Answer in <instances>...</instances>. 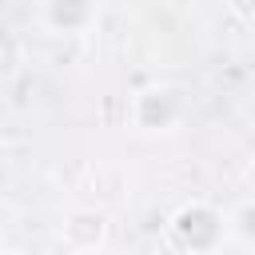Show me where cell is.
<instances>
[{"label": "cell", "instance_id": "cell-4", "mask_svg": "<svg viewBox=\"0 0 255 255\" xmlns=\"http://www.w3.org/2000/svg\"><path fill=\"white\" fill-rule=\"evenodd\" d=\"M60 243H64L68 255L108 243V215L96 211V207H72L60 223Z\"/></svg>", "mask_w": 255, "mask_h": 255}, {"label": "cell", "instance_id": "cell-5", "mask_svg": "<svg viewBox=\"0 0 255 255\" xmlns=\"http://www.w3.org/2000/svg\"><path fill=\"white\" fill-rule=\"evenodd\" d=\"M227 243L251 247V199L247 195L235 203V211H227Z\"/></svg>", "mask_w": 255, "mask_h": 255}, {"label": "cell", "instance_id": "cell-6", "mask_svg": "<svg viewBox=\"0 0 255 255\" xmlns=\"http://www.w3.org/2000/svg\"><path fill=\"white\" fill-rule=\"evenodd\" d=\"M227 12H231L243 28H247V24H251V16H255V12H251V0H227Z\"/></svg>", "mask_w": 255, "mask_h": 255}, {"label": "cell", "instance_id": "cell-1", "mask_svg": "<svg viewBox=\"0 0 255 255\" xmlns=\"http://www.w3.org/2000/svg\"><path fill=\"white\" fill-rule=\"evenodd\" d=\"M167 231L183 255H219L227 247V211L211 199H187L167 219Z\"/></svg>", "mask_w": 255, "mask_h": 255}, {"label": "cell", "instance_id": "cell-2", "mask_svg": "<svg viewBox=\"0 0 255 255\" xmlns=\"http://www.w3.org/2000/svg\"><path fill=\"white\" fill-rule=\"evenodd\" d=\"M179 120V96L163 84H151L131 96V124L139 131H171Z\"/></svg>", "mask_w": 255, "mask_h": 255}, {"label": "cell", "instance_id": "cell-3", "mask_svg": "<svg viewBox=\"0 0 255 255\" xmlns=\"http://www.w3.org/2000/svg\"><path fill=\"white\" fill-rule=\"evenodd\" d=\"M100 0H40V24L56 36H80L96 24Z\"/></svg>", "mask_w": 255, "mask_h": 255}, {"label": "cell", "instance_id": "cell-7", "mask_svg": "<svg viewBox=\"0 0 255 255\" xmlns=\"http://www.w3.org/2000/svg\"><path fill=\"white\" fill-rule=\"evenodd\" d=\"M72 255H116L108 243H100V247H88V251H72Z\"/></svg>", "mask_w": 255, "mask_h": 255}, {"label": "cell", "instance_id": "cell-8", "mask_svg": "<svg viewBox=\"0 0 255 255\" xmlns=\"http://www.w3.org/2000/svg\"><path fill=\"white\" fill-rule=\"evenodd\" d=\"M0 255H20V251H0Z\"/></svg>", "mask_w": 255, "mask_h": 255}]
</instances>
